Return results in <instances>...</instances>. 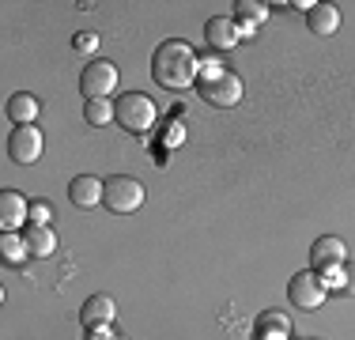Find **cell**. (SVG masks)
<instances>
[{
    "mask_svg": "<svg viewBox=\"0 0 355 340\" xmlns=\"http://www.w3.org/2000/svg\"><path fill=\"white\" fill-rule=\"evenodd\" d=\"M151 76H155L159 87L166 91H185L189 83H197L200 76V61L197 53H193L189 42H163V46L155 49V57H151Z\"/></svg>",
    "mask_w": 355,
    "mask_h": 340,
    "instance_id": "1",
    "label": "cell"
},
{
    "mask_svg": "<svg viewBox=\"0 0 355 340\" xmlns=\"http://www.w3.org/2000/svg\"><path fill=\"white\" fill-rule=\"evenodd\" d=\"M197 87H200V99H208L219 110H231L242 102V80L234 72H227V65H219V61L200 65Z\"/></svg>",
    "mask_w": 355,
    "mask_h": 340,
    "instance_id": "2",
    "label": "cell"
},
{
    "mask_svg": "<svg viewBox=\"0 0 355 340\" xmlns=\"http://www.w3.org/2000/svg\"><path fill=\"white\" fill-rule=\"evenodd\" d=\"M114 121L132 136H148L151 125H155V102L140 91H125V95L114 99Z\"/></svg>",
    "mask_w": 355,
    "mask_h": 340,
    "instance_id": "3",
    "label": "cell"
},
{
    "mask_svg": "<svg viewBox=\"0 0 355 340\" xmlns=\"http://www.w3.org/2000/svg\"><path fill=\"white\" fill-rule=\"evenodd\" d=\"M287 299L295 303V310H318V306H325L329 299V280L325 272H295L291 284H287Z\"/></svg>",
    "mask_w": 355,
    "mask_h": 340,
    "instance_id": "4",
    "label": "cell"
},
{
    "mask_svg": "<svg viewBox=\"0 0 355 340\" xmlns=\"http://www.w3.org/2000/svg\"><path fill=\"white\" fill-rule=\"evenodd\" d=\"M144 182H137V178H129V174H114V178H106V197L103 204L110 212H117V216H132V212L144 204Z\"/></svg>",
    "mask_w": 355,
    "mask_h": 340,
    "instance_id": "5",
    "label": "cell"
},
{
    "mask_svg": "<svg viewBox=\"0 0 355 340\" xmlns=\"http://www.w3.org/2000/svg\"><path fill=\"white\" fill-rule=\"evenodd\" d=\"M114 87H117V65L114 61H91L87 68H83V76H80V91H83V99H110L114 95Z\"/></svg>",
    "mask_w": 355,
    "mask_h": 340,
    "instance_id": "6",
    "label": "cell"
},
{
    "mask_svg": "<svg viewBox=\"0 0 355 340\" xmlns=\"http://www.w3.org/2000/svg\"><path fill=\"white\" fill-rule=\"evenodd\" d=\"M42 148H46V140H42V133L35 125H15L12 136H8V159L12 163H38L42 159Z\"/></svg>",
    "mask_w": 355,
    "mask_h": 340,
    "instance_id": "7",
    "label": "cell"
},
{
    "mask_svg": "<svg viewBox=\"0 0 355 340\" xmlns=\"http://www.w3.org/2000/svg\"><path fill=\"white\" fill-rule=\"evenodd\" d=\"M344 257H348V246L336 235H321L310 246V265H314V272H333L336 265H344Z\"/></svg>",
    "mask_w": 355,
    "mask_h": 340,
    "instance_id": "8",
    "label": "cell"
},
{
    "mask_svg": "<svg viewBox=\"0 0 355 340\" xmlns=\"http://www.w3.org/2000/svg\"><path fill=\"white\" fill-rule=\"evenodd\" d=\"M205 42L212 49H234L242 42V27L234 23V15H212L205 23Z\"/></svg>",
    "mask_w": 355,
    "mask_h": 340,
    "instance_id": "9",
    "label": "cell"
},
{
    "mask_svg": "<svg viewBox=\"0 0 355 340\" xmlns=\"http://www.w3.org/2000/svg\"><path fill=\"white\" fill-rule=\"evenodd\" d=\"M69 197H72L76 208H95V204H103V197H106V182H98L95 174H80V178H72Z\"/></svg>",
    "mask_w": 355,
    "mask_h": 340,
    "instance_id": "10",
    "label": "cell"
},
{
    "mask_svg": "<svg viewBox=\"0 0 355 340\" xmlns=\"http://www.w3.org/2000/svg\"><path fill=\"white\" fill-rule=\"evenodd\" d=\"M23 219H31V204L23 201V193L4 189L0 193V227H4V231H19Z\"/></svg>",
    "mask_w": 355,
    "mask_h": 340,
    "instance_id": "11",
    "label": "cell"
},
{
    "mask_svg": "<svg viewBox=\"0 0 355 340\" xmlns=\"http://www.w3.org/2000/svg\"><path fill=\"white\" fill-rule=\"evenodd\" d=\"M306 27H310V34H318V38H333V34L340 31V8L336 4H314L306 12Z\"/></svg>",
    "mask_w": 355,
    "mask_h": 340,
    "instance_id": "12",
    "label": "cell"
},
{
    "mask_svg": "<svg viewBox=\"0 0 355 340\" xmlns=\"http://www.w3.org/2000/svg\"><path fill=\"white\" fill-rule=\"evenodd\" d=\"M114 318H117V303H114V295H91V299L83 303V325H87V329L110 325Z\"/></svg>",
    "mask_w": 355,
    "mask_h": 340,
    "instance_id": "13",
    "label": "cell"
},
{
    "mask_svg": "<svg viewBox=\"0 0 355 340\" xmlns=\"http://www.w3.org/2000/svg\"><path fill=\"white\" fill-rule=\"evenodd\" d=\"M23 242H27V250L35 253V257H49V253L57 250V235L49 231V227H38V223L23 227Z\"/></svg>",
    "mask_w": 355,
    "mask_h": 340,
    "instance_id": "14",
    "label": "cell"
},
{
    "mask_svg": "<svg viewBox=\"0 0 355 340\" xmlns=\"http://www.w3.org/2000/svg\"><path fill=\"white\" fill-rule=\"evenodd\" d=\"M38 99L31 95V91H19V95H12L8 99V117H12L15 125H35V117H38Z\"/></svg>",
    "mask_w": 355,
    "mask_h": 340,
    "instance_id": "15",
    "label": "cell"
},
{
    "mask_svg": "<svg viewBox=\"0 0 355 340\" xmlns=\"http://www.w3.org/2000/svg\"><path fill=\"white\" fill-rule=\"evenodd\" d=\"M268 19V8H261V4H253V0H239V4H234V23H239L242 31H257L261 23Z\"/></svg>",
    "mask_w": 355,
    "mask_h": 340,
    "instance_id": "16",
    "label": "cell"
},
{
    "mask_svg": "<svg viewBox=\"0 0 355 340\" xmlns=\"http://www.w3.org/2000/svg\"><path fill=\"white\" fill-rule=\"evenodd\" d=\"M0 253H4V261L8 265H19L23 257H27V242H23V235H15V231H4V238H0Z\"/></svg>",
    "mask_w": 355,
    "mask_h": 340,
    "instance_id": "17",
    "label": "cell"
},
{
    "mask_svg": "<svg viewBox=\"0 0 355 340\" xmlns=\"http://www.w3.org/2000/svg\"><path fill=\"white\" fill-rule=\"evenodd\" d=\"M83 117H87V125H110L114 121V102L110 99H91L87 106H83Z\"/></svg>",
    "mask_w": 355,
    "mask_h": 340,
    "instance_id": "18",
    "label": "cell"
},
{
    "mask_svg": "<svg viewBox=\"0 0 355 340\" xmlns=\"http://www.w3.org/2000/svg\"><path fill=\"white\" fill-rule=\"evenodd\" d=\"M257 329H261V337H265V340H268V337L284 340L291 325H287V318H284V314H265V318H257Z\"/></svg>",
    "mask_w": 355,
    "mask_h": 340,
    "instance_id": "19",
    "label": "cell"
},
{
    "mask_svg": "<svg viewBox=\"0 0 355 340\" xmlns=\"http://www.w3.org/2000/svg\"><path fill=\"white\" fill-rule=\"evenodd\" d=\"M98 42H103V38H98L95 31H80V34L72 38V49H76V53H95Z\"/></svg>",
    "mask_w": 355,
    "mask_h": 340,
    "instance_id": "20",
    "label": "cell"
},
{
    "mask_svg": "<svg viewBox=\"0 0 355 340\" xmlns=\"http://www.w3.org/2000/svg\"><path fill=\"white\" fill-rule=\"evenodd\" d=\"M49 219H53V208H49V201H35V204H31V223L46 227Z\"/></svg>",
    "mask_w": 355,
    "mask_h": 340,
    "instance_id": "21",
    "label": "cell"
},
{
    "mask_svg": "<svg viewBox=\"0 0 355 340\" xmlns=\"http://www.w3.org/2000/svg\"><path fill=\"white\" fill-rule=\"evenodd\" d=\"M91 340H114V337L106 333V325H95V329H91Z\"/></svg>",
    "mask_w": 355,
    "mask_h": 340,
    "instance_id": "22",
    "label": "cell"
},
{
    "mask_svg": "<svg viewBox=\"0 0 355 340\" xmlns=\"http://www.w3.org/2000/svg\"><path fill=\"white\" fill-rule=\"evenodd\" d=\"M344 280H348V284H344V291L355 295V269H348V276H344Z\"/></svg>",
    "mask_w": 355,
    "mask_h": 340,
    "instance_id": "23",
    "label": "cell"
},
{
    "mask_svg": "<svg viewBox=\"0 0 355 340\" xmlns=\"http://www.w3.org/2000/svg\"><path fill=\"white\" fill-rule=\"evenodd\" d=\"M114 340H129V337H114Z\"/></svg>",
    "mask_w": 355,
    "mask_h": 340,
    "instance_id": "24",
    "label": "cell"
}]
</instances>
